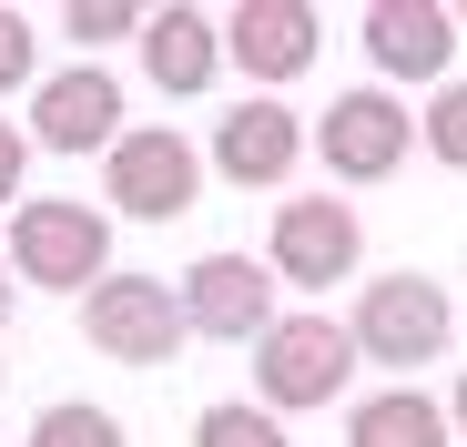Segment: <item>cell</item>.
Instances as JSON below:
<instances>
[{"label":"cell","mask_w":467,"mask_h":447,"mask_svg":"<svg viewBox=\"0 0 467 447\" xmlns=\"http://www.w3.org/2000/svg\"><path fill=\"white\" fill-rule=\"evenodd\" d=\"M447 21H457V31H467V11H447Z\"/></svg>","instance_id":"cell-23"},{"label":"cell","mask_w":467,"mask_h":447,"mask_svg":"<svg viewBox=\"0 0 467 447\" xmlns=\"http://www.w3.org/2000/svg\"><path fill=\"white\" fill-rule=\"evenodd\" d=\"M346 387H356V346H346V326L326 306H295V316H275L254 336V407L275 427L305 417V407H336Z\"/></svg>","instance_id":"cell-2"},{"label":"cell","mask_w":467,"mask_h":447,"mask_svg":"<svg viewBox=\"0 0 467 447\" xmlns=\"http://www.w3.org/2000/svg\"><path fill=\"white\" fill-rule=\"evenodd\" d=\"M0 377H11V366H0Z\"/></svg>","instance_id":"cell-24"},{"label":"cell","mask_w":467,"mask_h":447,"mask_svg":"<svg viewBox=\"0 0 467 447\" xmlns=\"http://www.w3.org/2000/svg\"><path fill=\"white\" fill-rule=\"evenodd\" d=\"M437 417H447V437H467V377H457V397H447Z\"/></svg>","instance_id":"cell-21"},{"label":"cell","mask_w":467,"mask_h":447,"mask_svg":"<svg viewBox=\"0 0 467 447\" xmlns=\"http://www.w3.org/2000/svg\"><path fill=\"white\" fill-rule=\"evenodd\" d=\"M336 326H346L356 366H437L447 336H457V306H447V285H437V275L397 265V275L356 285V316H336Z\"/></svg>","instance_id":"cell-3"},{"label":"cell","mask_w":467,"mask_h":447,"mask_svg":"<svg viewBox=\"0 0 467 447\" xmlns=\"http://www.w3.org/2000/svg\"><path fill=\"white\" fill-rule=\"evenodd\" d=\"M142 82L163 92V102H193V92H213V71H223V41H213V11H142Z\"/></svg>","instance_id":"cell-13"},{"label":"cell","mask_w":467,"mask_h":447,"mask_svg":"<svg viewBox=\"0 0 467 447\" xmlns=\"http://www.w3.org/2000/svg\"><path fill=\"white\" fill-rule=\"evenodd\" d=\"M102 203L132 224H173L203 203V142H183L173 122H122L102 153Z\"/></svg>","instance_id":"cell-4"},{"label":"cell","mask_w":467,"mask_h":447,"mask_svg":"<svg viewBox=\"0 0 467 447\" xmlns=\"http://www.w3.org/2000/svg\"><path fill=\"white\" fill-rule=\"evenodd\" d=\"M213 41H223V61L244 71V82H295L305 61H316V41H326V21L305 11V0H234V11L213 21Z\"/></svg>","instance_id":"cell-11"},{"label":"cell","mask_w":467,"mask_h":447,"mask_svg":"<svg viewBox=\"0 0 467 447\" xmlns=\"http://www.w3.org/2000/svg\"><path fill=\"white\" fill-rule=\"evenodd\" d=\"M356 265H366V224H356V203H336V193H295V203H275V234H265V275H275V285L326 295V285H356Z\"/></svg>","instance_id":"cell-5"},{"label":"cell","mask_w":467,"mask_h":447,"mask_svg":"<svg viewBox=\"0 0 467 447\" xmlns=\"http://www.w3.org/2000/svg\"><path fill=\"white\" fill-rule=\"evenodd\" d=\"M11 285H51V295H92L112 275V213L82 203V193H41V203H11V244H0Z\"/></svg>","instance_id":"cell-1"},{"label":"cell","mask_w":467,"mask_h":447,"mask_svg":"<svg viewBox=\"0 0 467 447\" xmlns=\"http://www.w3.org/2000/svg\"><path fill=\"white\" fill-rule=\"evenodd\" d=\"M407 142H417V122H407V102L397 92H336L326 102V122H305V153H326V173L336 183H386L407 163Z\"/></svg>","instance_id":"cell-8"},{"label":"cell","mask_w":467,"mask_h":447,"mask_svg":"<svg viewBox=\"0 0 467 447\" xmlns=\"http://www.w3.org/2000/svg\"><path fill=\"white\" fill-rule=\"evenodd\" d=\"M193 447H285V427H275L265 407H244V397H213V407L193 417Z\"/></svg>","instance_id":"cell-17"},{"label":"cell","mask_w":467,"mask_h":447,"mask_svg":"<svg viewBox=\"0 0 467 447\" xmlns=\"http://www.w3.org/2000/svg\"><path fill=\"white\" fill-rule=\"evenodd\" d=\"M21 447H122V417L112 407H92V397H51L41 417H31V437Z\"/></svg>","instance_id":"cell-15"},{"label":"cell","mask_w":467,"mask_h":447,"mask_svg":"<svg viewBox=\"0 0 467 447\" xmlns=\"http://www.w3.org/2000/svg\"><path fill=\"white\" fill-rule=\"evenodd\" d=\"M173 306H183V336L254 346V336L285 316V285L265 275V255H193V275L173 285Z\"/></svg>","instance_id":"cell-6"},{"label":"cell","mask_w":467,"mask_h":447,"mask_svg":"<svg viewBox=\"0 0 467 447\" xmlns=\"http://www.w3.org/2000/svg\"><path fill=\"white\" fill-rule=\"evenodd\" d=\"M132 31H142L132 0H71V11H61V41H82V61H92L102 41H132Z\"/></svg>","instance_id":"cell-18"},{"label":"cell","mask_w":467,"mask_h":447,"mask_svg":"<svg viewBox=\"0 0 467 447\" xmlns=\"http://www.w3.org/2000/svg\"><path fill=\"white\" fill-rule=\"evenodd\" d=\"M112 132H122V82L102 61H61L31 82V122H21L31 153H112Z\"/></svg>","instance_id":"cell-9"},{"label":"cell","mask_w":467,"mask_h":447,"mask_svg":"<svg viewBox=\"0 0 467 447\" xmlns=\"http://www.w3.org/2000/svg\"><path fill=\"white\" fill-rule=\"evenodd\" d=\"M11 295H21V285H11V265H0V326H11Z\"/></svg>","instance_id":"cell-22"},{"label":"cell","mask_w":467,"mask_h":447,"mask_svg":"<svg viewBox=\"0 0 467 447\" xmlns=\"http://www.w3.org/2000/svg\"><path fill=\"white\" fill-rule=\"evenodd\" d=\"M356 31H366V61L386 71V82H447V61H457V21L437 11V0H366Z\"/></svg>","instance_id":"cell-12"},{"label":"cell","mask_w":467,"mask_h":447,"mask_svg":"<svg viewBox=\"0 0 467 447\" xmlns=\"http://www.w3.org/2000/svg\"><path fill=\"white\" fill-rule=\"evenodd\" d=\"M41 82V31L31 11H0V92H31Z\"/></svg>","instance_id":"cell-19"},{"label":"cell","mask_w":467,"mask_h":447,"mask_svg":"<svg viewBox=\"0 0 467 447\" xmlns=\"http://www.w3.org/2000/svg\"><path fill=\"white\" fill-rule=\"evenodd\" d=\"M82 336L112 366H173L183 356V306H173L163 275H102L82 295Z\"/></svg>","instance_id":"cell-7"},{"label":"cell","mask_w":467,"mask_h":447,"mask_svg":"<svg viewBox=\"0 0 467 447\" xmlns=\"http://www.w3.org/2000/svg\"><path fill=\"white\" fill-rule=\"evenodd\" d=\"M417 142H427V153H437L447 173H467V82H457V71L427 92V112H417Z\"/></svg>","instance_id":"cell-16"},{"label":"cell","mask_w":467,"mask_h":447,"mask_svg":"<svg viewBox=\"0 0 467 447\" xmlns=\"http://www.w3.org/2000/svg\"><path fill=\"white\" fill-rule=\"evenodd\" d=\"M295 163H305V112H285L275 92L234 102V112L213 122V142H203V173H223V183H254V193L295 183Z\"/></svg>","instance_id":"cell-10"},{"label":"cell","mask_w":467,"mask_h":447,"mask_svg":"<svg viewBox=\"0 0 467 447\" xmlns=\"http://www.w3.org/2000/svg\"><path fill=\"white\" fill-rule=\"evenodd\" d=\"M21 173H31V142L21 122H0V203H21Z\"/></svg>","instance_id":"cell-20"},{"label":"cell","mask_w":467,"mask_h":447,"mask_svg":"<svg viewBox=\"0 0 467 447\" xmlns=\"http://www.w3.org/2000/svg\"><path fill=\"white\" fill-rule=\"evenodd\" d=\"M346 447H447V417L427 387H376L346 407Z\"/></svg>","instance_id":"cell-14"}]
</instances>
